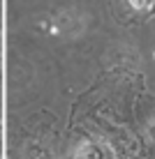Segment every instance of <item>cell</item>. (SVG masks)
<instances>
[{
    "label": "cell",
    "mask_w": 155,
    "mask_h": 159,
    "mask_svg": "<svg viewBox=\"0 0 155 159\" xmlns=\"http://www.w3.org/2000/svg\"><path fill=\"white\" fill-rule=\"evenodd\" d=\"M74 159H102V155L93 143H81L74 152Z\"/></svg>",
    "instance_id": "1"
}]
</instances>
